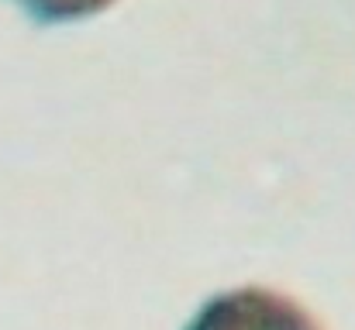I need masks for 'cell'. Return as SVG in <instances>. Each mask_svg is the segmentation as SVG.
Wrapping results in <instances>:
<instances>
[{
    "instance_id": "obj_1",
    "label": "cell",
    "mask_w": 355,
    "mask_h": 330,
    "mask_svg": "<svg viewBox=\"0 0 355 330\" xmlns=\"http://www.w3.org/2000/svg\"><path fill=\"white\" fill-rule=\"evenodd\" d=\"M187 330H321V324L276 289L241 286L211 296Z\"/></svg>"
},
{
    "instance_id": "obj_2",
    "label": "cell",
    "mask_w": 355,
    "mask_h": 330,
    "mask_svg": "<svg viewBox=\"0 0 355 330\" xmlns=\"http://www.w3.org/2000/svg\"><path fill=\"white\" fill-rule=\"evenodd\" d=\"M35 21L59 24V21H83L107 10L114 0H17Z\"/></svg>"
}]
</instances>
